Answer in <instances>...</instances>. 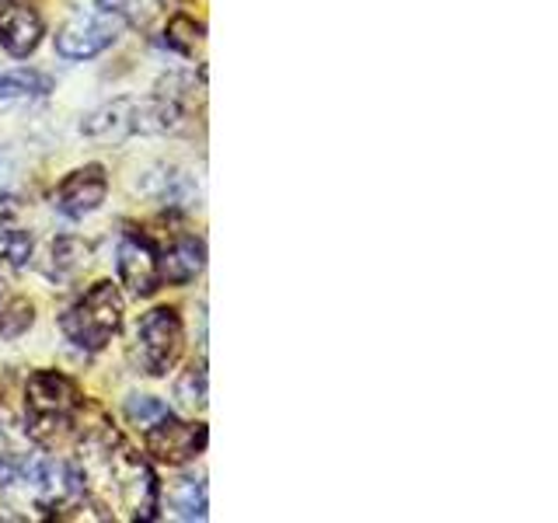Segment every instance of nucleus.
<instances>
[{"mask_svg":"<svg viewBox=\"0 0 558 523\" xmlns=\"http://www.w3.org/2000/svg\"><path fill=\"white\" fill-rule=\"evenodd\" d=\"M84 266H87V244H81L77 238H60L52 244V276L66 279Z\"/></svg>","mask_w":558,"mask_h":523,"instance_id":"nucleus-15","label":"nucleus"},{"mask_svg":"<svg viewBox=\"0 0 558 523\" xmlns=\"http://www.w3.org/2000/svg\"><path fill=\"white\" fill-rule=\"evenodd\" d=\"M52 87L46 74H35V70H11V74H0V101H17V98H39Z\"/></svg>","mask_w":558,"mask_h":523,"instance_id":"nucleus-12","label":"nucleus"},{"mask_svg":"<svg viewBox=\"0 0 558 523\" xmlns=\"http://www.w3.org/2000/svg\"><path fill=\"white\" fill-rule=\"evenodd\" d=\"M119 321H122V293L101 279V283H95L70 307V314L63 318V331L74 345L87 349V353H98L116 336Z\"/></svg>","mask_w":558,"mask_h":523,"instance_id":"nucleus-4","label":"nucleus"},{"mask_svg":"<svg viewBox=\"0 0 558 523\" xmlns=\"http://www.w3.org/2000/svg\"><path fill=\"white\" fill-rule=\"evenodd\" d=\"M35 321V311L28 301H11L0 311V339H17L22 331H28Z\"/></svg>","mask_w":558,"mask_h":523,"instance_id":"nucleus-18","label":"nucleus"},{"mask_svg":"<svg viewBox=\"0 0 558 523\" xmlns=\"http://www.w3.org/2000/svg\"><path fill=\"white\" fill-rule=\"evenodd\" d=\"M105 471H109L112 488L119 492L122 506L130 510L133 520H150L157 506V482L150 475V467L130 450H116V440L105 443Z\"/></svg>","mask_w":558,"mask_h":523,"instance_id":"nucleus-6","label":"nucleus"},{"mask_svg":"<svg viewBox=\"0 0 558 523\" xmlns=\"http://www.w3.org/2000/svg\"><path fill=\"white\" fill-rule=\"evenodd\" d=\"M206 266V248L203 241L196 238H182L174 241L171 248L157 258V272H161V279H168V283H189V279H196Z\"/></svg>","mask_w":558,"mask_h":523,"instance_id":"nucleus-11","label":"nucleus"},{"mask_svg":"<svg viewBox=\"0 0 558 523\" xmlns=\"http://www.w3.org/2000/svg\"><path fill=\"white\" fill-rule=\"evenodd\" d=\"M171 502H174V513H179L182 520H206V488L203 482L196 478H185L174 485L171 492Z\"/></svg>","mask_w":558,"mask_h":523,"instance_id":"nucleus-13","label":"nucleus"},{"mask_svg":"<svg viewBox=\"0 0 558 523\" xmlns=\"http://www.w3.org/2000/svg\"><path fill=\"white\" fill-rule=\"evenodd\" d=\"M185 331L171 307H154L136 325V363L150 377H165L182 356Z\"/></svg>","mask_w":558,"mask_h":523,"instance_id":"nucleus-5","label":"nucleus"},{"mask_svg":"<svg viewBox=\"0 0 558 523\" xmlns=\"http://www.w3.org/2000/svg\"><path fill=\"white\" fill-rule=\"evenodd\" d=\"M32 255V238L22 231V227L0 223V266L22 269Z\"/></svg>","mask_w":558,"mask_h":523,"instance_id":"nucleus-14","label":"nucleus"},{"mask_svg":"<svg viewBox=\"0 0 558 523\" xmlns=\"http://www.w3.org/2000/svg\"><path fill=\"white\" fill-rule=\"evenodd\" d=\"M25 409H28V433L35 440L52 443L57 433L66 429L70 418H74L77 388L57 370H39L28 377Z\"/></svg>","mask_w":558,"mask_h":523,"instance_id":"nucleus-3","label":"nucleus"},{"mask_svg":"<svg viewBox=\"0 0 558 523\" xmlns=\"http://www.w3.org/2000/svg\"><path fill=\"white\" fill-rule=\"evenodd\" d=\"M174 398L185 412H196L206 405V370L203 366H192V370L182 374V380L174 384Z\"/></svg>","mask_w":558,"mask_h":523,"instance_id":"nucleus-17","label":"nucleus"},{"mask_svg":"<svg viewBox=\"0 0 558 523\" xmlns=\"http://www.w3.org/2000/svg\"><path fill=\"white\" fill-rule=\"evenodd\" d=\"M105 188H109V179H105V171L98 165H87V168H77L74 174H66V182L60 185L57 192V209L63 217H87L95 214L105 199Z\"/></svg>","mask_w":558,"mask_h":523,"instance_id":"nucleus-9","label":"nucleus"},{"mask_svg":"<svg viewBox=\"0 0 558 523\" xmlns=\"http://www.w3.org/2000/svg\"><path fill=\"white\" fill-rule=\"evenodd\" d=\"M182 119V109L171 98H119L112 105L98 109L92 119L84 122V136L101 139V144H119L136 133H165L174 130Z\"/></svg>","mask_w":558,"mask_h":523,"instance_id":"nucleus-1","label":"nucleus"},{"mask_svg":"<svg viewBox=\"0 0 558 523\" xmlns=\"http://www.w3.org/2000/svg\"><path fill=\"white\" fill-rule=\"evenodd\" d=\"M168 46L179 49L182 57H196V52L203 49V25L192 22V17H185V14L171 17V25H168Z\"/></svg>","mask_w":558,"mask_h":523,"instance_id":"nucleus-16","label":"nucleus"},{"mask_svg":"<svg viewBox=\"0 0 558 523\" xmlns=\"http://www.w3.org/2000/svg\"><path fill=\"white\" fill-rule=\"evenodd\" d=\"M130 25V0H95L57 32V52L66 60H92L109 49Z\"/></svg>","mask_w":558,"mask_h":523,"instance_id":"nucleus-2","label":"nucleus"},{"mask_svg":"<svg viewBox=\"0 0 558 523\" xmlns=\"http://www.w3.org/2000/svg\"><path fill=\"white\" fill-rule=\"evenodd\" d=\"M43 39V17L25 4H4L0 8V46L11 57H28Z\"/></svg>","mask_w":558,"mask_h":523,"instance_id":"nucleus-10","label":"nucleus"},{"mask_svg":"<svg viewBox=\"0 0 558 523\" xmlns=\"http://www.w3.org/2000/svg\"><path fill=\"white\" fill-rule=\"evenodd\" d=\"M144 433H147L144 436L147 450L165 464H185L206 447V426L179 423V418H171V412L157 418V423H150Z\"/></svg>","mask_w":558,"mask_h":523,"instance_id":"nucleus-7","label":"nucleus"},{"mask_svg":"<svg viewBox=\"0 0 558 523\" xmlns=\"http://www.w3.org/2000/svg\"><path fill=\"white\" fill-rule=\"evenodd\" d=\"M119 279L122 287H126L133 296H150L161 283V272H157V255L150 248V241L136 238V234H126L119 241Z\"/></svg>","mask_w":558,"mask_h":523,"instance_id":"nucleus-8","label":"nucleus"},{"mask_svg":"<svg viewBox=\"0 0 558 523\" xmlns=\"http://www.w3.org/2000/svg\"><path fill=\"white\" fill-rule=\"evenodd\" d=\"M0 296H4V283H0Z\"/></svg>","mask_w":558,"mask_h":523,"instance_id":"nucleus-20","label":"nucleus"},{"mask_svg":"<svg viewBox=\"0 0 558 523\" xmlns=\"http://www.w3.org/2000/svg\"><path fill=\"white\" fill-rule=\"evenodd\" d=\"M126 415H130V423H133V426L147 429V426L157 423L161 415H168V405H161L157 398H130Z\"/></svg>","mask_w":558,"mask_h":523,"instance_id":"nucleus-19","label":"nucleus"},{"mask_svg":"<svg viewBox=\"0 0 558 523\" xmlns=\"http://www.w3.org/2000/svg\"><path fill=\"white\" fill-rule=\"evenodd\" d=\"M0 8H4V0H0Z\"/></svg>","mask_w":558,"mask_h":523,"instance_id":"nucleus-21","label":"nucleus"}]
</instances>
